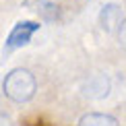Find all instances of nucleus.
I'll return each mask as SVG.
<instances>
[{
	"label": "nucleus",
	"instance_id": "obj_1",
	"mask_svg": "<svg viewBox=\"0 0 126 126\" xmlns=\"http://www.w3.org/2000/svg\"><path fill=\"white\" fill-rule=\"evenodd\" d=\"M4 95L8 99L17 103H23V101H29L31 97L35 95V89H37V83H35V77L31 75L29 70L25 68H15L10 70L6 79H4Z\"/></svg>",
	"mask_w": 126,
	"mask_h": 126
},
{
	"label": "nucleus",
	"instance_id": "obj_7",
	"mask_svg": "<svg viewBox=\"0 0 126 126\" xmlns=\"http://www.w3.org/2000/svg\"><path fill=\"white\" fill-rule=\"evenodd\" d=\"M2 126H10V120H8L6 114H2Z\"/></svg>",
	"mask_w": 126,
	"mask_h": 126
},
{
	"label": "nucleus",
	"instance_id": "obj_3",
	"mask_svg": "<svg viewBox=\"0 0 126 126\" xmlns=\"http://www.w3.org/2000/svg\"><path fill=\"white\" fill-rule=\"evenodd\" d=\"M122 23V8L118 4H106L99 13V25L106 33H112L118 25Z\"/></svg>",
	"mask_w": 126,
	"mask_h": 126
},
{
	"label": "nucleus",
	"instance_id": "obj_6",
	"mask_svg": "<svg viewBox=\"0 0 126 126\" xmlns=\"http://www.w3.org/2000/svg\"><path fill=\"white\" fill-rule=\"evenodd\" d=\"M118 39H120V44H122V48L126 50V21H122V25H120V31H118Z\"/></svg>",
	"mask_w": 126,
	"mask_h": 126
},
{
	"label": "nucleus",
	"instance_id": "obj_4",
	"mask_svg": "<svg viewBox=\"0 0 126 126\" xmlns=\"http://www.w3.org/2000/svg\"><path fill=\"white\" fill-rule=\"evenodd\" d=\"M83 93L91 99H101L110 93V81L103 75H95L83 85Z\"/></svg>",
	"mask_w": 126,
	"mask_h": 126
},
{
	"label": "nucleus",
	"instance_id": "obj_5",
	"mask_svg": "<svg viewBox=\"0 0 126 126\" xmlns=\"http://www.w3.org/2000/svg\"><path fill=\"white\" fill-rule=\"evenodd\" d=\"M79 126H118V120L108 114H87L81 118Z\"/></svg>",
	"mask_w": 126,
	"mask_h": 126
},
{
	"label": "nucleus",
	"instance_id": "obj_2",
	"mask_svg": "<svg viewBox=\"0 0 126 126\" xmlns=\"http://www.w3.org/2000/svg\"><path fill=\"white\" fill-rule=\"evenodd\" d=\"M39 29V23H33V21H23V23H17L15 29L10 31L8 39H6V48L8 50H15V48H21L25 46L27 41L31 39V35Z\"/></svg>",
	"mask_w": 126,
	"mask_h": 126
}]
</instances>
